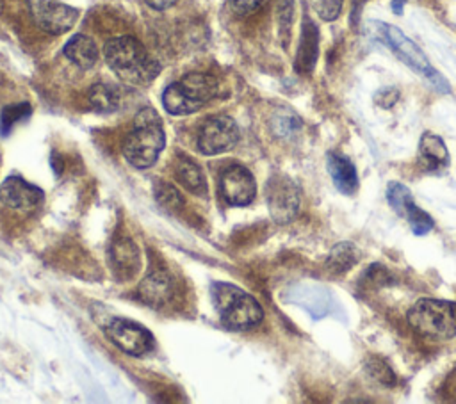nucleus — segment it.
Listing matches in <instances>:
<instances>
[{
	"label": "nucleus",
	"mask_w": 456,
	"mask_h": 404,
	"mask_svg": "<svg viewBox=\"0 0 456 404\" xmlns=\"http://www.w3.org/2000/svg\"><path fill=\"white\" fill-rule=\"evenodd\" d=\"M103 55L116 77L132 85L150 84L160 71V64L132 36L109 39L103 46Z\"/></svg>",
	"instance_id": "f257e3e1"
},
{
	"label": "nucleus",
	"mask_w": 456,
	"mask_h": 404,
	"mask_svg": "<svg viewBox=\"0 0 456 404\" xmlns=\"http://www.w3.org/2000/svg\"><path fill=\"white\" fill-rule=\"evenodd\" d=\"M166 146V133L160 116L151 107L137 112L134 126L123 142L126 162L137 169L151 167Z\"/></svg>",
	"instance_id": "f03ea898"
},
{
	"label": "nucleus",
	"mask_w": 456,
	"mask_h": 404,
	"mask_svg": "<svg viewBox=\"0 0 456 404\" xmlns=\"http://www.w3.org/2000/svg\"><path fill=\"white\" fill-rule=\"evenodd\" d=\"M210 297L221 324L232 331H248L258 326L264 319V310L258 301L232 283H212Z\"/></svg>",
	"instance_id": "7ed1b4c3"
},
{
	"label": "nucleus",
	"mask_w": 456,
	"mask_h": 404,
	"mask_svg": "<svg viewBox=\"0 0 456 404\" xmlns=\"http://www.w3.org/2000/svg\"><path fill=\"white\" fill-rule=\"evenodd\" d=\"M219 93V82L208 73H187L162 93V105L173 116H187L205 107Z\"/></svg>",
	"instance_id": "20e7f679"
},
{
	"label": "nucleus",
	"mask_w": 456,
	"mask_h": 404,
	"mask_svg": "<svg viewBox=\"0 0 456 404\" xmlns=\"http://www.w3.org/2000/svg\"><path fill=\"white\" fill-rule=\"evenodd\" d=\"M408 324L426 338L449 340L456 336V301L422 297L410 308Z\"/></svg>",
	"instance_id": "39448f33"
},
{
	"label": "nucleus",
	"mask_w": 456,
	"mask_h": 404,
	"mask_svg": "<svg viewBox=\"0 0 456 404\" xmlns=\"http://www.w3.org/2000/svg\"><path fill=\"white\" fill-rule=\"evenodd\" d=\"M378 37L413 71H417L420 77L426 78V82L438 93L447 94L451 91L447 80L431 66L424 52L410 39L406 37L397 27L388 25V23H374Z\"/></svg>",
	"instance_id": "423d86ee"
},
{
	"label": "nucleus",
	"mask_w": 456,
	"mask_h": 404,
	"mask_svg": "<svg viewBox=\"0 0 456 404\" xmlns=\"http://www.w3.org/2000/svg\"><path fill=\"white\" fill-rule=\"evenodd\" d=\"M265 201L273 221L278 224H289L299 212L301 190L290 176L274 173L265 185Z\"/></svg>",
	"instance_id": "0eeeda50"
},
{
	"label": "nucleus",
	"mask_w": 456,
	"mask_h": 404,
	"mask_svg": "<svg viewBox=\"0 0 456 404\" xmlns=\"http://www.w3.org/2000/svg\"><path fill=\"white\" fill-rule=\"evenodd\" d=\"M239 126L235 119L224 114L210 116L198 132V149L205 155H219L230 151L239 142Z\"/></svg>",
	"instance_id": "6e6552de"
},
{
	"label": "nucleus",
	"mask_w": 456,
	"mask_h": 404,
	"mask_svg": "<svg viewBox=\"0 0 456 404\" xmlns=\"http://www.w3.org/2000/svg\"><path fill=\"white\" fill-rule=\"evenodd\" d=\"M34 23L48 34H62L78 20V9L57 0H27Z\"/></svg>",
	"instance_id": "1a4fd4ad"
},
{
	"label": "nucleus",
	"mask_w": 456,
	"mask_h": 404,
	"mask_svg": "<svg viewBox=\"0 0 456 404\" xmlns=\"http://www.w3.org/2000/svg\"><path fill=\"white\" fill-rule=\"evenodd\" d=\"M105 333L112 340V343H116V347H119L123 352L130 356H142L150 352L155 345L153 335L144 326L128 319H110L105 327Z\"/></svg>",
	"instance_id": "9d476101"
},
{
	"label": "nucleus",
	"mask_w": 456,
	"mask_h": 404,
	"mask_svg": "<svg viewBox=\"0 0 456 404\" xmlns=\"http://www.w3.org/2000/svg\"><path fill=\"white\" fill-rule=\"evenodd\" d=\"M219 189L224 201L232 206H246L256 196V182L251 171L239 164H233L223 171Z\"/></svg>",
	"instance_id": "9b49d317"
},
{
	"label": "nucleus",
	"mask_w": 456,
	"mask_h": 404,
	"mask_svg": "<svg viewBox=\"0 0 456 404\" xmlns=\"http://www.w3.org/2000/svg\"><path fill=\"white\" fill-rule=\"evenodd\" d=\"M45 192L21 176H7L0 185V201L16 212H34L41 206Z\"/></svg>",
	"instance_id": "f8f14e48"
},
{
	"label": "nucleus",
	"mask_w": 456,
	"mask_h": 404,
	"mask_svg": "<svg viewBox=\"0 0 456 404\" xmlns=\"http://www.w3.org/2000/svg\"><path fill=\"white\" fill-rule=\"evenodd\" d=\"M175 279L166 271L150 272L139 285V297L153 308H164L175 299Z\"/></svg>",
	"instance_id": "ddd939ff"
},
{
	"label": "nucleus",
	"mask_w": 456,
	"mask_h": 404,
	"mask_svg": "<svg viewBox=\"0 0 456 404\" xmlns=\"http://www.w3.org/2000/svg\"><path fill=\"white\" fill-rule=\"evenodd\" d=\"M326 169L335 189L344 196H353L358 190V173L354 164L342 153L330 151L326 155Z\"/></svg>",
	"instance_id": "4468645a"
},
{
	"label": "nucleus",
	"mask_w": 456,
	"mask_h": 404,
	"mask_svg": "<svg viewBox=\"0 0 456 404\" xmlns=\"http://www.w3.org/2000/svg\"><path fill=\"white\" fill-rule=\"evenodd\" d=\"M419 166L426 173H436L449 166V151L442 137L435 133H424L419 142Z\"/></svg>",
	"instance_id": "2eb2a0df"
},
{
	"label": "nucleus",
	"mask_w": 456,
	"mask_h": 404,
	"mask_svg": "<svg viewBox=\"0 0 456 404\" xmlns=\"http://www.w3.org/2000/svg\"><path fill=\"white\" fill-rule=\"evenodd\" d=\"M319 52V32L315 23L310 18H305L303 28H301V41L296 55V69L299 73H310L315 66Z\"/></svg>",
	"instance_id": "dca6fc26"
},
{
	"label": "nucleus",
	"mask_w": 456,
	"mask_h": 404,
	"mask_svg": "<svg viewBox=\"0 0 456 404\" xmlns=\"http://www.w3.org/2000/svg\"><path fill=\"white\" fill-rule=\"evenodd\" d=\"M292 301L301 304L312 317L321 319L330 311V294L321 288V287H312V285H301L294 288Z\"/></svg>",
	"instance_id": "f3484780"
},
{
	"label": "nucleus",
	"mask_w": 456,
	"mask_h": 404,
	"mask_svg": "<svg viewBox=\"0 0 456 404\" xmlns=\"http://www.w3.org/2000/svg\"><path fill=\"white\" fill-rule=\"evenodd\" d=\"M64 55L78 68L89 69L94 66L98 61V48L94 41L84 34L73 36L66 44H64Z\"/></svg>",
	"instance_id": "a211bd4d"
},
{
	"label": "nucleus",
	"mask_w": 456,
	"mask_h": 404,
	"mask_svg": "<svg viewBox=\"0 0 456 404\" xmlns=\"http://www.w3.org/2000/svg\"><path fill=\"white\" fill-rule=\"evenodd\" d=\"M110 260L116 272H119L121 278H132L137 272L139 265V255L137 247L128 238H118L110 247Z\"/></svg>",
	"instance_id": "6ab92c4d"
},
{
	"label": "nucleus",
	"mask_w": 456,
	"mask_h": 404,
	"mask_svg": "<svg viewBox=\"0 0 456 404\" xmlns=\"http://www.w3.org/2000/svg\"><path fill=\"white\" fill-rule=\"evenodd\" d=\"M176 178L178 182L192 194L205 196L207 194V180L203 169L189 157H178L176 160Z\"/></svg>",
	"instance_id": "aec40b11"
},
{
	"label": "nucleus",
	"mask_w": 456,
	"mask_h": 404,
	"mask_svg": "<svg viewBox=\"0 0 456 404\" xmlns=\"http://www.w3.org/2000/svg\"><path fill=\"white\" fill-rule=\"evenodd\" d=\"M358 260H360L358 247L353 242L344 240L331 247L326 258V269L333 274H344L349 269H353L358 263Z\"/></svg>",
	"instance_id": "412c9836"
},
{
	"label": "nucleus",
	"mask_w": 456,
	"mask_h": 404,
	"mask_svg": "<svg viewBox=\"0 0 456 404\" xmlns=\"http://www.w3.org/2000/svg\"><path fill=\"white\" fill-rule=\"evenodd\" d=\"M387 201L388 205L394 208V212L399 217H404L406 221L415 214V210L419 208L413 201V194L411 190L401 183V182H390L387 187Z\"/></svg>",
	"instance_id": "4be33fe9"
},
{
	"label": "nucleus",
	"mask_w": 456,
	"mask_h": 404,
	"mask_svg": "<svg viewBox=\"0 0 456 404\" xmlns=\"http://www.w3.org/2000/svg\"><path fill=\"white\" fill-rule=\"evenodd\" d=\"M87 101L96 112H114L119 107V94L114 85L94 84L87 93Z\"/></svg>",
	"instance_id": "5701e85b"
},
{
	"label": "nucleus",
	"mask_w": 456,
	"mask_h": 404,
	"mask_svg": "<svg viewBox=\"0 0 456 404\" xmlns=\"http://www.w3.org/2000/svg\"><path fill=\"white\" fill-rule=\"evenodd\" d=\"M394 281H395V278L392 276V272L387 267H383L379 263H372L360 274L358 288L363 292H369V290H378L387 285H392Z\"/></svg>",
	"instance_id": "b1692460"
},
{
	"label": "nucleus",
	"mask_w": 456,
	"mask_h": 404,
	"mask_svg": "<svg viewBox=\"0 0 456 404\" xmlns=\"http://www.w3.org/2000/svg\"><path fill=\"white\" fill-rule=\"evenodd\" d=\"M363 370H365V374H367L372 381H376V383L381 384V386L392 388V386L397 384V377H395L392 367H390L385 360H381V358H378V356H369V358L363 361Z\"/></svg>",
	"instance_id": "393cba45"
},
{
	"label": "nucleus",
	"mask_w": 456,
	"mask_h": 404,
	"mask_svg": "<svg viewBox=\"0 0 456 404\" xmlns=\"http://www.w3.org/2000/svg\"><path fill=\"white\" fill-rule=\"evenodd\" d=\"M153 196L157 199V203L169 210V212H176L183 206V198L182 194L178 192V189L167 182H162V180H157L153 183Z\"/></svg>",
	"instance_id": "a878e982"
},
{
	"label": "nucleus",
	"mask_w": 456,
	"mask_h": 404,
	"mask_svg": "<svg viewBox=\"0 0 456 404\" xmlns=\"http://www.w3.org/2000/svg\"><path fill=\"white\" fill-rule=\"evenodd\" d=\"M301 128V119L294 112H278L273 117V130L278 137H290Z\"/></svg>",
	"instance_id": "bb28decb"
},
{
	"label": "nucleus",
	"mask_w": 456,
	"mask_h": 404,
	"mask_svg": "<svg viewBox=\"0 0 456 404\" xmlns=\"http://www.w3.org/2000/svg\"><path fill=\"white\" fill-rule=\"evenodd\" d=\"M278 28H280V36L283 44H287L289 41V34H290V25H292V18H294V0H278Z\"/></svg>",
	"instance_id": "cd10ccee"
},
{
	"label": "nucleus",
	"mask_w": 456,
	"mask_h": 404,
	"mask_svg": "<svg viewBox=\"0 0 456 404\" xmlns=\"http://www.w3.org/2000/svg\"><path fill=\"white\" fill-rule=\"evenodd\" d=\"M28 114H30V107L27 103H18V105L5 107L4 112H2V119H0L2 133H7L18 121H21Z\"/></svg>",
	"instance_id": "c85d7f7f"
},
{
	"label": "nucleus",
	"mask_w": 456,
	"mask_h": 404,
	"mask_svg": "<svg viewBox=\"0 0 456 404\" xmlns=\"http://www.w3.org/2000/svg\"><path fill=\"white\" fill-rule=\"evenodd\" d=\"M314 11L324 20V21H333L338 18L342 11V2L344 0H310Z\"/></svg>",
	"instance_id": "c756f323"
},
{
	"label": "nucleus",
	"mask_w": 456,
	"mask_h": 404,
	"mask_svg": "<svg viewBox=\"0 0 456 404\" xmlns=\"http://www.w3.org/2000/svg\"><path fill=\"white\" fill-rule=\"evenodd\" d=\"M397 100H399V91L395 87H383L374 94V101L383 109H390Z\"/></svg>",
	"instance_id": "7c9ffc66"
},
{
	"label": "nucleus",
	"mask_w": 456,
	"mask_h": 404,
	"mask_svg": "<svg viewBox=\"0 0 456 404\" xmlns=\"http://www.w3.org/2000/svg\"><path fill=\"white\" fill-rule=\"evenodd\" d=\"M265 0H230V5L233 9V12H237L239 16H248L251 12H255Z\"/></svg>",
	"instance_id": "2f4dec72"
},
{
	"label": "nucleus",
	"mask_w": 456,
	"mask_h": 404,
	"mask_svg": "<svg viewBox=\"0 0 456 404\" xmlns=\"http://www.w3.org/2000/svg\"><path fill=\"white\" fill-rule=\"evenodd\" d=\"M150 7L157 9V11H164V9H169L171 5H175L176 0H144Z\"/></svg>",
	"instance_id": "473e14b6"
}]
</instances>
